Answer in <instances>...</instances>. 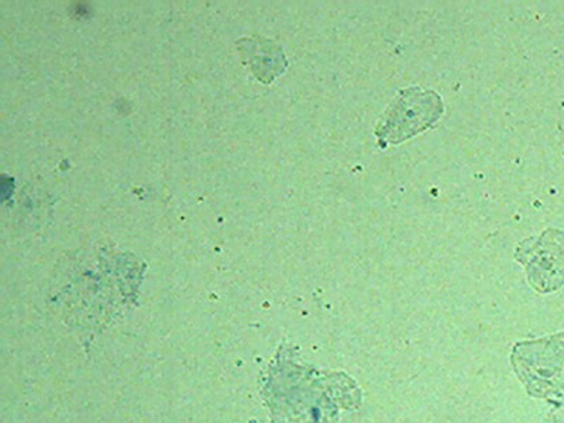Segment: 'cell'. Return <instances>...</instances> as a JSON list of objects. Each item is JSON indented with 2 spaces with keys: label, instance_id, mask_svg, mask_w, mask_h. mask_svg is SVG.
Masks as SVG:
<instances>
[{
  "label": "cell",
  "instance_id": "cell-1",
  "mask_svg": "<svg viewBox=\"0 0 564 423\" xmlns=\"http://www.w3.org/2000/svg\"><path fill=\"white\" fill-rule=\"evenodd\" d=\"M443 115V100L435 90L411 87L392 100L376 129L380 143L401 144L433 128Z\"/></svg>",
  "mask_w": 564,
  "mask_h": 423
},
{
  "label": "cell",
  "instance_id": "cell-2",
  "mask_svg": "<svg viewBox=\"0 0 564 423\" xmlns=\"http://www.w3.org/2000/svg\"><path fill=\"white\" fill-rule=\"evenodd\" d=\"M516 259L525 265L528 280L539 292L556 291L564 285V234L546 229L538 239L521 241Z\"/></svg>",
  "mask_w": 564,
  "mask_h": 423
}]
</instances>
